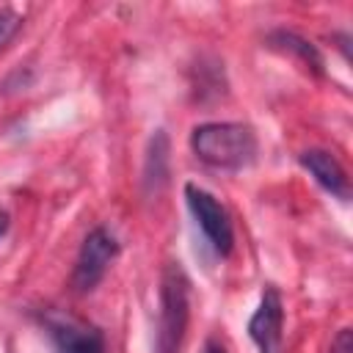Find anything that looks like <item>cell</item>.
<instances>
[{
	"label": "cell",
	"mask_w": 353,
	"mask_h": 353,
	"mask_svg": "<svg viewBox=\"0 0 353 353\" xmlns=\"http://www.w3.org/2000/svg\"><path fill=\"white\" fill-rule=\"evenodd\" d=\"M190 152L210 168L243 171L256 160L259 141L251 124L243 121H204L190 132Z\"/></svg>",
	"instance_id": "obj_1"
},
{
	"label": "cell",
	"mask_w": 353,
	"mask_h": 353,
	"mask_svg": "<svg viewBox=\"0 0 353 353\" xmlns=\"http://www.w3.org/2000/svg\"><path fill=\"white\" fill-rule=\"evenodd\" d=\"M190 317V281L179 262H168L160 279V331L157 353H179Z\"/></svg>",
	"instance_id": "obj_2"
},
{
	"label": "cell",
	"mask_w": 353,
	"mask_h": 353,
	"mask_svg": "<svg viewBox=\"0 0 353 353\" xmlns=\"http://www.w3.org/2000/svg\"><path fill=\"white\" fill-rule=\"evenodd\" d=\"M185 201H188V210H190L196 226L212 245V251L218 256H229L234 248V229H232V218H229L226 207L210 190H204L193 182L185 185Z\"/></svg>",
	"instance_id": "obj_3"
},
{
	"label": "cell",
	"mask_w": 353,
	"mask_h": 353,
	"mask_svg": "<svg viewBox=\"0 0 353 353\" xmlns=\"http://www.w3.org/2000/svg\"><path fill=\"white\" fill-rule=\"evenodd\" d=\"M116 256H119L116 234L105 226H94L80 243L74 270H72V287L77 292H91L105 279V273Z\"/></svg>",
	"instance_id": "obj_4"
},
{
	"label": "cell",
	"mask_w": 353,
	"mask_h": 353,
	"mask_svg": "<svg viewBox=\"0 0 353 353\" xmlns=\"http://www.w3.org/2000/svg\"><path fill=\"white\" fill-rule=\"evenodd\" d=\"M39 323L47 331L55 353H105L102 334L94 325H88L72 314L47 309L39 314Z\"/></svg>",
	"instance_id": "obj_5"
},
{
	"label": "cell",
	"mask_w": 353,
	"mask_h": 353,
	"mask_svg": "<svg viewBox=\"0 0 353 353\" xmlns=\"http://www.w3.org/2000/svg\"><path fill=\"white\" fill-rule=\"evenodd\" d=\"M281 328H284V303L276 287H265L256 312L248 320V336L259 353H281Z\"/></svg>",
	"instance_id": "obj_6"
},
{
	"label": "cell",
	"mask_w": 353,
	"mask_h": 353,
	"mask_svg": "<svg viewBox=\"0 0 353 353\" xmlns=\"http://www.w3.org/2000/svg\"><path fill=\"white\" fill-rule=\"evenodd\" d=\"M298 163L312 174V179L328 190L331 196H336L339 201H347L350 199V179H347V171L345 165L328 152V149H303L298 154Z\"/></svg>",
	"instance_id": "obj_7"
},
{
	"label": "cell",
	"mask_w": 353,
	"mask_h": 353,
	"mask_svg": "<svg viewBox=\"0 0 353 353\" xmlns=\"http://www.w3.org/2000/svg\"><path fill=\"white\" fill-rule=\"evenodd\" d=\"M268 47H270V50H279V52H284V55H292L303 69H309L312 74L323 77V55H320V50H317L309 39L298 36L295 30L279 28V30L268 33Z\"/></svg>",
	"instance_id": "obj_8"
},
{
	"label": "cell",
	"mask_w": 353,
	"mask_h": 353,
	"mask_svg": "<svg viewBox=\"0 0 353 353\" xmlns=\"http://www.w3.org/2000/svg\"><path fill=\"white\" fill-rule=\"evenodd\" d=\"M168 152L171 146H168L165 130H154L146 146V160H143V188L152 196H157L168 182V160H171Z\"/></svg>",
	"instance_id": "obj_9"
},
{
	"label": "cell",
	"mask_w": 353,
	"mask_h": 353,
	"mask_svg": "<svg viewBox=\"0 0 353 353\" xmlns=\"http://www.w3.org/2000/svg\"><path fill=\"white\" fill-rule=\"evenodd\" d=\"M19 28H22V17L14 8H0V50L14 39Z\"/></svg>",
	"instance_id": "obj_10"
},
{
	"label": "cell",
	"mask_w": 353,
	"mask_h": 353,
	"mask_svg": "<svg viewBox=\"0 0 353 353\" xmlns=\"http://www.w3.org/2000/svg\"><path fill=\"white\" fill-rule=\"evenodd\" d=\"M328 353H353V334H350V328H342V331L334 336Z\"/></svg>",
	"instance_id": "obj_11"
},
{
	"label": "cell",
	"mask_w": 353,
	"mask_h": 353,
	"mask_svg": "<svg viewBox=\"0 0 353 353\" xmlns=\"http://www.w3.org/2000/svg\"><path fill=\"white\" fill-rule=\"evenodd\" d=\"M204 353H226V347H223L218 339H212V336H210V339L204 342Z\"/></svg>",
	"instance_id": "obj_12"
},
{
	"label": "cell",
	"mask_w": 353,
	"mask_h": 353,
	"mask_svg": "<svg viewBox=\"0 0 353 353\" xmlns=\"http://www.w3.org/2000/svg\"><path fill=\"white\" fill-rule=\"evenodd\" d=\"M8 226H11V218H8V212H6V210H0V237H6Z\"/></svg>",
	"instance_id": "obj_13"
}]
</instances>
